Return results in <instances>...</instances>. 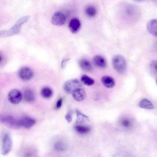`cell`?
<instances>
[{
	"label": "cell",
	"instance_id": "2e32d148",
	"mask_svg": "<svg viewBox=\"0 0 157 157\" xmlns=\"http://www.w3.org/2000/svg\"><path fill=\"white\" fill-rule=\"evenodd\" d=\"M139 105L142 108L152 109L154 108V106L152 103L146 99H143L140 102Z\"/></svg>",
	"mask_w": 157,
	"mask_h": 157
},
{
	"label": "cell",
	"instance_id": "9c48e42d",
	"mask_svg": "<svg viewBox=\"0 0 157 157\" xmlns=\"http://www.w3.org/2000/svg\"><path fill=\"white\" fill-rule=\"evenodd\" d=\"M81 23L79 20L75 17L72 19L69 23L68 28L70 31L73 33H77L80 30Z\"/></svg>",
	"mask_w": 157,
	"mask_h": 157
},
{
	"label": "cell",
	"instance_id": "cb8c5ba5",
	"mask_svg": "<svg viewBox=\"0 0 157 157\" xmlns=\"http://www.w3.org/2000/svg\"><path fill=\"white\" fill-rule=\"evenodd\" d=\"M63 102V99L62 98H59L57 101L56 104V108L59 109L61 107Z\"/></svg>",
	"mask_w": 157,
	"mask_h": 157
},
{
	"label": "cell",
	"instance_id": "ba28073f",
	"mask_svg": "<svg viewBox=\"0 0 157 157\" xmlns=\"http://www.w3.org/2000/svg\"><path fill=\"white\" fill-rule=\"evenodd\" d=\"M19 77L24 81L30 80L33 76L32 70L28 67H23L21 68L18 72Z\"/></svg>",
	"mask_w": 157,
	"mask_h": 157
},
{
	"label": "cell",
	"instance_id": "e0dca14e",
	"mask_svg": "<svg viewBox=\"0 0 157 157\" xmlns=\"http://www.w3.org/2000/svg\"><path fill=\"white\" fill-rule=\"evenodd\" d=\"M23 98L25 101L29 103L33 102L35 100L34 94L29 90H26L24 92Z\"/></svg>",
	"mask_w": 157,
	"mask_h": 157
},
{
	"label": "cell",
	"instance_id": "7a4b0ae2",
	"mask_svg": "<svg viewBox=\"0 0 157 157\" xmlns=\"http://www.w3.org/2000/svg\"><path fill=\"white\" fill-rule=\"evenodd\" d=\"M112 64L115 70L119 73H123L127 68V63L124 58L122 56H115L112 60Z\"/></svg>",
	"mask_w": 157,
	"mask_h": 157
},
{
	"label": "cell",
	"instance_id": "8992f818",
	"mask_svg": "<svg viewBox=\"0 0 157 157\" xmlns=\"http://www.w3.org/2000/svg\"><path fill=\"white\" fill-rule=\"evenodd\" d=\"M9 101L12 104H17L22 101L23 95L21 92L19 90L13 89L8 93L7 95Z\"/></svg>",
	"mask_w": 157,
	"mask_h": 157
},
{
	"label": "cell",
	"instance_id": "5bb4252c",
	"mask_svg": "<svg viewBox=\"0 0 157 157\" xmlns=\"http://www.w3.org/2000/svg\"><path fill=\"white\" fill-rule=\"evenodd\" d=\"M101 81L103 85L108 88H112L115 84V82L113 78L109 76L105 75L103 76Z\"/></svg>",
	"mask_w": 157,
	"mask_h": 157
},
{
	"label": "cell",
	"instance_id": "ffe728a7",
	"mask_svg": "<svg viewBox=\"0 0 157 157\" xmlns=\"http://www.w3.org/2000/svg\"><path fill=\"white\" fill-rule=\"evenodd\" d=\"M80 79L82 83L87 86H92L95 82L94 79L86 75H82L81 76Z\"/></svg>",
	"mask_w": 157,
	"mask_h": 157
},
{
	"label": "cell",
	"instance_id": "44dd1931",
	"mask_svg": "<svg viewBox=\"0 0 157 157\" xmlns=\"http://www.w3.org/2000/svg\"><path fill=\"white\" fill-rule=\"evenodd\" d=\"M85 12L86 15L90 17H94L97 12L96 8L92 6H88L86 8Z\"/></svg>",
	"mask_w": 157,
	"mask_h": 157
},
{
	"label": "cell",
	"instance_id": "52a82bcc",
	"mask_svg": "<svg viewBox=\"0 0 157 157\" xmlns=\"http://www.w3.org/2000/svg\"><path fill=\"white\" fill-rule=\"evenodd\" d=\"M66 21L65 15L62 12L57 11L53 14L51 22L54 25L61 26L64 24Z\"/></svg>",
	"mask_w": 157,
	"mask_h": 157
},
{
	"label": "cell",
	"instance_id": "3957f363",
	"mask_svg": "<svg viewBox=\"0 0 157 157\" xmlns=\"http://www.w3.org/2000/svg\"><path fill=\"white\" fill-rule=\"evenodd\" d=\"M1 122L6 127L13 129H17L20 127V120L10 115H5L1 117Z\"/></svg>",
	"mask_w": 157,
	"mask_h": 157
},
{
	"label": "cell",
	"instance_id": "277c9868",
	"mask_svg": "<svg viewBox=\"0 0 157 157\" xmlns=\"http://www.w3.org/2000/svg\"><path fill=\"white\" fill-rule=\"evenodd\" d=\"M82 84L78 79H74L67 81L63 84V89L68 94L72 93L75 90L81 88Z\"/></svg>",
	"mask_w": 157,
	"mask_h": 157
},
{
	"label": "cell",
	"instance_id": "7402d4cb",
	"mask_svg": "<svg viewBox=\"0 0 157 157\" xmlns=\"http://www.w3.org/2000/svg\"><path fill=\"white\" fill-rule=\"evenodd\" d=\"M75 129L78 132L81 134H85L89 132L90 129L86 126L80 125L75 126L74 127Z\"/></svg>",
	"mask_w": 157,
	"mask_h": 157
},
{
	"label": "cell",
	"instance_id": "83f0119b",
	"mask_svg": "<svg viewBox=\"0 0 157 157\" xmlns=\"http://www.w3.org/2000/svg\"><path fill=\"white\" fill-rule=\"evenodd\" d=\"M151 66L152 67L157 71V61H153L151 64Z\"/></svg>",
	"mask_w": 157,
	"mask_h": 157
},
{
	"label": "cell",
	"instance_id": "f546056e",
	"mask_svg": "<svg viewBox=\"0 0 157 157\" xmlns=\"http://www.w3.org/2000/svg\"><path fill=\"white\" fill-rule=\"evenodd\" d=\"M156 85H157V78L156 79Z\"/></svg>",
	"mask_w": 157,
	"mask_h": 157
},
{
	"label": "cell",
	"instance_id": "d6986e66",
	"mask_svg": "<svg viewBox=\"0 0 157 157\" xmlns=\"http://www.w3.org/2000/svg\"><path fill=\"white\" fill-rule=\"evenodd\" d=\"M41 96L44 98H51L53 94L52 90L48 87H44L40 91Z\"/></svg>",
	"mask_w": 157,
	"mask_h": 157
},
{
	"label": "cell",
	"instance_id": "4316f807",
	"mask_svg": "<svg viewBox=\"0 0 157 157\" xmlns=\"http://www.w3.org/2000/svg\"><path fill=\"white\" fill-rule=\"evenodd\" d=\"M130 122L127 120H124L122 122V125L125 127H128L130 125Z\"/></svg>",
	"mask_w": 157,
	"mask_h": 157
},
{
	"label": "cell",
	"instance_id": "6da1fadb",
	"mask_svg": "<svg viewBox=\"0 0 157 157\" xmlns=\"http://www.w3.org/2000/svg\"><path fill=\"white\" fill-rule=\"evenodd\" d=\"M29 18V16H26L22 17L18 20L15 25L10 29L1 31L0 37H7L17 34L20 31L21 25L26 22Z\"/></svg>",
	"mask_w": 157,
	"mask_h": 157
},
{
	"label": "cell",
	"instance_id": "5b68a950",
	"mask_svg": "<svg viewBox=\"0 0 157 157\" xmlns=\"http://www.w3.org/2000/svg\"><path fill=\"white\" fill-rule=\"evenodd\" d=\"M12 146V141L10 134L6 133L2 139L1 153L3 155L8 154L11 150Z\"/></svg>",
	"mask_w": 157,
	"mask_h": 157
},
{
	"label": "cell",
	"instance_id": "9a60e30c",
	"mask_svg": "<svg viewBox=\"0 0 157 157\" xmlns=\"http://www.w3.org/2000/svg\"><path fill=\"white\" fill-rule=\"evenodd\" d=\"M80 68L86 71H90L92 69V66L90 62L86 59H81L79 62Z\"/></svg>",
	"mask_w": 157,
	"mask_h": 157
},
{
	"label": "cell",
	"instance_id": "7c38bea8",
	"mask_svg": "<svg viewBox=\"0 0 157 157\" xmlns=\"http://www.w3.org/2000/svg\"><path fill=\"white\" fill-rule=\"evenodd\" d=\"M21 126L25 128H29L33 126L36 121L33 119L28 117H25L20 120Z\"/></svg>",
	"mask_w": 157,
	"mask_h": 157
},
{
	"label": "cell",
	"instance_id": "ac0fdd59",
	"mask_svg": "<svg viewBox=\"0 0 157 157\" xmlns=\"http://www.w3.org/2000/svg\"><path fill=\"white\" fill-rule=\"evenodd\" d=\"M76 113L77 116L76 121L77 123H83L86 122L89 120L88 116L82 113L78 110H76Z\"/></svg>",
	"mask_w": 157,
	"mask_h": 157
},
{
	"label": "cell",
	"instance_id": "484cf974",
	"mask_svg": "<svg viewBox=\"0 0 157 157\" xmlns=\"http://www.w3.org/2000/svg\"><path fill=\"white\" fill-rule=\"evenodd\" d=\"M65 118L67 122L68 123H71L72 121V117L71 115L69 113L65 115Z\"/></svg>",
	"mask_w": 157,
	"mask_h": 157
},
{
	"label": "cell",
	"instance_id": "8fae6325",
	"mask_svg": "<svg viewBox=\"0 0 157 157\" xmlns=\"http://www.w3.org/2000/svg\"><path fill=\"white\" fill-rule=\"evenodd\" d=\"M74 99L77 101H81L85 99L86 97L85 90L81 88L75 90L72 93Z\"/></svg>",
	"mask_w": 157,
	"mask_h": 157
},
{
	"label": "cell",
	"instance_id": "f1b7e54d",
	"mask_svg": "<svg viewBox=\"0 0 157 157\" xmlns=\"http://www.w3.org/2000/svg\"><path fill=\"white\" fill-rule=\"evenodd\" d=\"M137 1H140V2H141V1H142L144 0H136Z\"/></svg>",
	"mask_w": 157,
	"mask_h": 157
},
{
	"label": "cell",
	"instance_id": "603a6c76",
	"mask_svg": "<svg viewBox=\"0 0 157 157\" xmlns=\"http://www.w3.org/2000/svg\"><path fill=\"white\" fill-rule=\"evenodd\" d=\"M54 148L57 151H63L66 149V146L63 143L57 142L55 144Z\"/></svg>",
	"mask_w": 157,
	"mask_h": 157
},
{
	"label": "cell",
	"instance_id": "d4e9b609",
	"mask_svg": "<svg viewBox=\"0 0 157 157\" xmlns=\"http://www.w3.org/2000/svg\"><path fill=\"white\" fill-rule=\"evenodd\" d=\"M69 59H66L62 61L61 64L62 68L63 69L65 67Z\"/></svg>",
	"mask_w": 157,
	"mask_h": 157
},
{
	"label": "cell",
	"instance_id": "30bf717a",
	"mask_svg": "<svg viewBox=\"0 0 157 157\" xmlns=\"http://www.w3.org/2000/svg\"><path fill=\"white\" fill-rule=\"evenodd\" d=\"M147 28L150 34L157 37V19H153L149 21L147 24Z\"/></svg>",
	"mask_w": 157,
	"mask_h": 157
},
{
	"label": "cell",
	"instance_id": "4fadbf2b",
	"mask_svg": "<svg viewBox=\"0 0 157 157\" xmlns=\"http://www.w3.org/2000/svg\"><path fill=\"white\" fill-rule=\"evenodd\" d=\"M93 62L96 67L100 68H104L107 65L105 59L100 55L95 56L93 58Z\"/></svg>",
	"mask_w": 157,
	"mask_h": 157
}]
</instances>
